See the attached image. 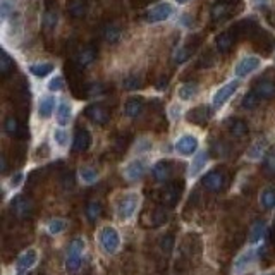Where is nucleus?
Returning a JSON list of instances; mask_svg holds the SVG:
<instances>
[{
    "instance_id": "25",
    "label": "nucleus",
    "mask_w": 275,
    "mask_h": 275,
    "mask_svg": "<svg viewBox=\"0 0 275 275\" xmlns=\"http://www.w3.org/2000/svg\"><path fill=\"white\" fill-rule=\"evenodd\" d=\"M253 261H255V251H253V250L244 251L243 255H239L238 260L234 261V272H235V273L246 272L248 267H251Z\"/></svg>"
},
{
    "instance_id": "13",
    "label": "nucleus",
    "mask_w": 275,
    "mask_h": 275,
    "mask_svg": "<svg viewBox=\"0 0 275 275\" xmlns=\"http://www.w3.org/2000/svg\"><path fill=\"white\" fill-rule=\"evenodd\" d=\"M174 12V7L170 4H159L153 9L146 12V21L148 23H162V21L169 19Z\"/></svg>"
},
{
    "instance_id": "50",
    "label": "nucleus",
    "mask_w": 275,
    "mask_h": 275,
    "mask_svg": "<svg viewBox=\"0 0 275 275\" xmlns=\"http://www.w3.org/2000/svg\"><path fill=\"white\" fill-rule=\"evenodd\" d=\"M62 182H64L65 189H72V187H74V174H72V172L65 174L64 179H62Z\"/></svg>"
},
{
    "instance_id": "15",
    "label": "nucleus",
    "mask_w": 275,
    "mask_h": 275,
    "mask_svg": "<svg viewBox=\"0 0 275 275\" xmlns=\"http://www.w3.org/2000/svg\"><path fill=\"white\" fill-rule=\"evenodd\" d=\"M258 67H260L258 57H244V59H241L238 64H235L234 72L238 77H244V76H248V74H251L253 71H256Z\"/></svg>"
},
{
    "instance_id": "2",
    "label": "nucleus",
    "mask_w": 275,
    "mask_h": 275,
    "mask_svg": "<svg viewBox=\"0 0 275 275\" xmlns=\"http://www.w3.org/2000/svg\"><path fill=\"white\" fill-rule=\"evenodd\" d=\"M83 251H85V241H83V239L76 238L69 243L67 258H65V270H67V272H76V270H80Z\"/></svg>"
},
{
    "instance_id": "32",
    "label": "nucleus",
    "mask_w": 275,
    "mask_h": 275,
    "mask_svg": "<svg viewBox=\"0 0 275 275\" xmlns=\"http://www.w3.org/2000/svg\"><path fill=\"white\" fill-rule=\"evenodd\" d=\"M230 12H232V6L219 2L217 6H213V9H212V19L215 21V23H219V21L227 19V17L230 16Z\"/></svg>"
},
{
    "instance_id": "49",
    "label": "nucleus",
    "mask_w": 275,
    "mask_h": 275,
    "mask_svg": "<svg viewBox=\"0 0 275 275\" xmlns=\"http://www.w3.org/2000/svg\"><path fill=\"white\" fill-rule=\"evenodd\" d=\"M62 88H64V80L60 76L54 77V80L49 83V90L50 91H60Z\"/></svg>"
},
{
    "instance_id": "41",
    "label": "nucleus",
    "mask_w": 275,
    "mask_h": 275,
    "mask_svg": "<svg viewBox=\"0 0 275 275\" xmlns=\"http://www.w3.org/2000/svg\"><path fill=\"white\" fill-rule=\"evenodd\" d=\"M100 215H102V205L98 202L88 203V207H86V217H88L91 222H95L97 219H100Z\"/></svg>"
},
{
    "instance_id": "52",
    "label": "nucleus",
    "mask_w": 275,
    "mask_h": 275,
    "mask_svg": "<svg viewBox=\"0 0 275 275\" xmlns=\"http://www.w3.org/2000/svg\"><path fill=\"white\" fill-rule=\"evenodd\" d=\"M261 153H263V146H261V143H258V145L250 151V156L251 159H260Z\"/></svg>"
},
{
    "instance_id": "18",
    "label": "nucleus",
    "mask_w": 275,
    "mask_h": 275,
    "mask_svg": "<svg viewBox=\"0 0 275 275\" xmlns=\"http://www.w3.org/2000/svg\"><path fill=\"white\" fill-rule=\"evenodd\" d=\"M146 217H148V222L145 225H150V227H160L169 220V213L165 210V207H156L153 210H148L145 215H143V219H146Z\"/></svg>"
},
{
    "instance_id": "5",
    "label": "nucleus",
    "mask_w": 275,
    "mask_h": 275,
    "mask_svg": "<svg viewBox=\"0 0 275 275\" xmlns=\"http://www.w3.org/2000/svg\"><path fill=\"white\" fill-rule=\"evenodd\" d=\"M251 40H253V47L265 57L272 54L275 49V38L268 31H263V29H258Z\"/></svg>"
},
{
    "instance_id": "57",
    "label": "nucleus",
    "mask_w": 275,
    "mask_h": 275,
    "mask_svg": "<svg viewBox=\"0 0 275 275\" xmlns=\"http://www.w3.org/2000/svg\"><path fill=\"white\" fill-rule=\"evenodd\" d=\"M222 4H229V6H234V4H239L241 0H219Z\"/></svg>"
},
{
    "instance_id": "45",
    "label": "nucleus",
    "mask_w": 275,
    "mask_h": 275,
    "mask_svg": "<svg viewBox=\"0 0 275 275\" xmlns=\"http://www.w3.org/2000/svg\"><path fill=\"white\" fill-rule=\"evenodd\" d=\"M174 244H176V239H174L172 234H165L162 239H160V248H162L164 253H170L174 250Z\"/></svg>"
},
{
    "instance_id": "4",
    "label": "nucleus",
    "mask_w": 275,
    "mask_h": 275,
    "mask_svg": "<svg viewBox=\"0 0 275 275\" xmlns=\"http://www.w3.org/2000/svg\"><path fill=\"white\" fill-rule=\"evenodd\" d=\"M139 205V196L138 194H128L124 198L119 200L117 203V217L121 220H129L134 217V213L138 210Z\"/></svg>"
},
{
    "instance_id": "53",
    "label": "nucleus",
    "mask_w": 275,
    "mask_h": 275,
    "mask_svg": "<svg viewBox=\"0 0 275 275\" xmlns=\"http://www.w3.org/2000/svg\"><path fill=\"white\" fill-rule=\"evenodd\" d=\"M169 86V77H162V80L159 81V85H156V88L159 90H165Z\"/></svg>"
},
{
    "instance_id": "9",
    "label": "nucleus",
    "mask_w": 275,
    "mask_h": 275,
    "mask_svg": "<svg viewBox=\"0 0 275 275\" xmlns=\"http://www.w3.org/2000/svg\"><path fill=\"white\" fill-rule=\"evenodd\" d=\"M4 128H6V133L9 134V136H12L16 139H28L29 138L28 128H26L17 117H9V119L6 121V124H4Z\"/></svg>"
},
{
    "instance_id": "33",
    "label": "nucleus",
    "mask_w": 275,
    "mask_h": 275,
    "mask_svg": "<svg viewBox=\"0 0 275 275\" xmlns=\"http://www.w3.org/2000/svg\"><path fill=\"white\" fill-rule=\"evenodd\" d=\"M198 85L196 83H186V85H182L181 88H179L177 91V95H179V98L182 100V102H187V100H191V98H194L196 95H198Z\"/></svg>"
},
{
    "instance_id": "19",
    "label": "nucleus",
    "mask_w": 275,
    "mask_h": 275,
    "mask_svg": "<svg viewBox=\"0 0 275 275\" xmlns=\"http://www.w3.org/2000/svg\"><path fill=\"white\" fill-rule=\"evenodd\" d=\"M90 146H91V134L86 129H77L76 134H74L72 150L76 153H85Z\"/></svg>"
},
{
    "instance_id": "46",
    "label": "nucleus",
    "mask_w": 275,
    "mask_h": 275,
    "mask_svg": "<svg viewBox=\"0 0 275 275\" xmlns=\"http://www.w3.org/2000/svg\"><path fill=\"white\" fill-rule=\"evenodd\" d=\"M263 170L268 176H275V153H268L263 160Z\"/></svg>"
},
{
    "instance_id": "35",
    "label": "nucleus",
    "mask_w": 275,
    "mask_h": 275,
    "mask_svg": "<svg viewBox=\"0 0 275 275\" xmlns=\"http://www.w3.org/2000/svg\"><path fill=\"white\" fill-rule=\"evenodd\" d=\"M265 232H267V224H265L263 220L255 222L250 229V235H248V238H250V243H258L265 235Z\"/></svg>"
},
{
    "instance_id": "28",
    "label": "nucleus",
    "mask_w": 275,
    "mask_h": 275,
    "mask_svg": "<svg viewBox=\"0 0 275 275\" xmlns=\"http://www.w3.org/2000/svg\"><path fill=\"white\" fill-rule=\"evenodd\" d=\"M235 42V36L232 34V31H224L217 36V49H219L220 54H227L230 49H232Z\"/></svg>"
},
{
    "instance_id": "20",
    "label": "nucleus",
    "mask_w": 275,
    "mask_h": 275,
    "mask_svg": "<svg viewBox=\"0 0 275 275\" xmlns=\"http://www.w3.org/2000/svg\"><path fill=\"white\" fill-rule=\"evenodd\" d=\"M145 172H146V165L143 160H133V162H129L124 169V176L126 179H129V181H138V179L145 176Z\"/></svg>"
},
{
    "instance_id": "29",
    "label": "nucleus",
    "mask_w": 275,
    "mask_h": 275,
    "mask_svg": "<svg viewBox=\"0 0 275 275\" xmlns=\"http://www.w3.org/2000/svg\"><path fill=\"white\" fill-rule=\"evenodd\" d=\"M207 162H208V153H207V151H200V153H196L193 156V164H191V169H189V176L191 177L198 176V174L205 169Z\"/></svg>"
},
{
    "instance_id": "8",
    "label": "nucleus",
    "mask_w": 275,
    "mask_h": 275,
    "mask_svg": "<svg viewBox=\"0 0 275 275\" xmlns=\"http://www.w3.org/2000/svg\"><path fill=\"white\" fill-rule=\"evenodd\" d=\"M85 115L98 126H105L108 119H110V112H108V108L105 105H102V103H93V105L86 107Z\"/></svg>"
},
{
    "instance_id": "38",
    "label": "nucleus",
    "mask_w": 275,
    "mask_h": 275,
    "mask_svg": "<svg viewBox=\"0 0 275 275\" xmlns=\"http://www.w3.org/2000/svg\"><path fill=\"white\" fill-rule=\"evenodd\" d=\"M260 203L265 210H270V208L275 207V189L272 187H267V189L261 191V196H260Z\"/></svg>"
},
{
    "instance_id": "26",
    "label": "nucleus",
    "mask_w": 275,
    "mask_h": 275,
    "mask_svg": "<svg viewBox=\"0 0 275 275\" xmlns=\"http://www.w3.org/2000/svg\"><path fill=\"white\" fill-rule=\"evenodd\" d=\"M181 248H182V255L184 256H191V258H193V255H198L200 250H202V244H200L198 235H186V239Z\"/></svg>"
},
{
    "instance_id": "30",
    "label": "nucleus",
    "mask_w": 275,
    "mask_h": 275,
    "mask_svg": "<svg viewBox=\"0 0 275 275\" xmlns=\"http://www.w3.org/2000/svg\"><path fill=\"white\" fill-rule=\"evenodd\" d=\"M71 115H72V107L69 105L67 102H60L59 107H57V122H59L60 126H67L69 121H71Z\"/></svg>"
},
{
    "instance_id": "17",
    "label": "nucleus",
    "mask_w": 275,
    "mask_h": 275,
    "mask_svg": "<svg viewBox=\"0 0 275 275\" xmlns=\"http://www.w3.org/2000/svg\"><path fill=\"white\" fill-rule=\"evenodd\" d=\"M253 91L260 97V100H270L275 98V81L273 80H258L253 86Z\"/></svg>"
},
{
    "instance_id": "44",
    "label": "nucleus",
    "mask_w": 275,
    "mask_h": 275,
    "mask_svg": "<svg viewBox=\"0 0 275 275\" xmlns=\"http://www.w3.org/2000/svg\"><path fill=\"white\" fill-rule=\"evenodd\" d=\"M191 55V49L189 47H181V49L176 50V54H174V62L176 64H184L187 59H189Z\"/></svg>"
},
{
    "instance_id": "51",
    "label": "nucleus",
    "mask_w": 275,
    "mask_h": 275,
    "mask_svg": "<svg viewBox=\"0 0 275 275\" xmlns=\"http://www.w3.org/2000/svg\"><path fill=\"white\" fill-rule=\"evenodd\" d=\"M23 179H24V174L23 172H16L14 176L11 177V186L12 187H17L21 184V182H23Z\"/></svg>"
},
{
    "instance_id": "21",
    "label": "nucleus",
    "mask_w": 275,
    "mask_h": 275,
    "mask_svg": "<svg viewBox=\"0 0 275 275\" xmlns=\"http://www.w3.org/2000/svg\"><path fill=\"white\" fill-rule=\"evenodd\" d=\"M172 162L170 160H160V162H156L153 165V176L156 181L160 182H167L170 177H172Z\"/></svg>"
},
{
    "instance_id": "36",
    "label": "nucleus",
    "mask_w": 275,
    "mask_h": 275,
    "mask_svg": "<svg viewBox=\"0 0 275 275\" xmlns=\"http://www.w3.org/2000/svg\"><path fill=\"white\" fill-rule=\"evenodd\" d=\"M121 28L113 23H108L105 28H103V38H105L107 43H117L121 40Z\"/></svg>"
},
{
    "instance_id": "56",
    "label": "nucleus",
    "mask_w": 275,
    "mask_h": 275,
    "mask_svg": "<svg viewBox=\"0 0 275 275\" xmlns=\"http://www.w3.org/2000/svg\"><path fill=\"white\" fill-rule=\"evenodd\" d=\"M0 164H2V172H7V160H6V155H0Z\"/></svg>"
},
{
    "instance_id": "60",
    "label": "nucleus",
    "mask_w": 275,
    "mask_h": 275,
    "mask_svg": "<svg viewBox=\"0 0 275 275\" xmlns=\"http://www.w3.org/2000/svg\"><path fill=\"white\" fill-rule=\"evenodd\" d=\"M273 235H275V229H273Z\"/></svg>"
},
{
    "instance_id": "1",
    "label": "nucleus",
    "mask_w": 275,
    "mask_h": 275,
    "mask_svg": "<svg viewBox=\"0 0 275 275\" xmlns=\"http://www.w3.org/2000/svg\"><path fill=\"white\" fill-rule=\"evenodd\" d=\"M181 191H182V181L167 182L164 187H160V189L156 191L155 200L162 205V207H174V205L177 203L179 196H181Z\"/></svg>"
},
{
    "instance_id": "47",
    "label": "nucleus",
    "mask_w": 275,
    "mask_h": 275,
    "mask_svg": "<svg viewBox=\"0 0 275 275\" xmlns=\"http://www.w3.org/2000/svg\"><path fill=\"white\" fill-rule=\"evenodd\" d=\"M122 85H124L126 90H138L139 86H141V80H139L136 74H131V76L126 77Z\"/></svg>"
},
{
    "instance_id": "42",
    "label": "nucleus",
    "mask_w": 275,
    "mask_h": 275,
    "mask_svg": "<svg viewBox=\"0 0 275 275\" xmlns=\"http://www.w3.org/2000/svg\"><path fill=\"white\" fill-rule=\"evenodd\" d=\"M258 103H260V97L255 93V91H250V93H246L244 95V98H243V108H248V110H251V108H255V107H258Z\"/></svg>"
},
{
    "instance_id": "59",
    "label": "nucleus",
    "mask_w": 275,
    "mask_h": 275,
    "mask_svg": "<svg viewBox=\"0 0 275 275\" xmlns=\"http://www.w3.org/2000/svg\"><path fill=\"white\" fill-rule=\"evenodd\" d=\"M263 275H275V273H263Z\"/></svg>"
},
{
    "instance_id": "10",
    "label": "nucleus",
    "mask_w": 275,
    "mask_h": 275,
    "mask_svg": "<svg viewBox=\"0 0 275 275\" xmlns=\"http://www.w3.org/2000/svg\"><path fill=\"white\" fill-rule=\"evenodd\" d=\"M203 187L208 191H212V193H217V191L224 189L225 186V174L220 172V170H212V172H208L207 176L203 177Z\"/></svg>"
},
{
    "instance_id": "54",
    "label": "nucleus",
    "mask_w": 275,
    "mask_h": 275,
    "mask_svg": "<svg viewBox=\"0 0 275 275\" xmlns=\"http://www.w3.org/2000/svg\"><path fill=\"white\" fill-rule=\"evenodd\" d=\"M7 16H9V4L4 0L2 2V19H6Z\"/></svg>"
},
{
    "instance_id": "37",
    "label": "nucleus",
    "mask_w": 275,
    "mask_h": 275,
    "mask_svg": "<svg viewBox=\"0 0 275 275\" xmlns=\"http://www.w3.org/2000/svg\"><path fill=\"white\" fill-rule=\"evenodd\" d=\"M54 71V64L50 62H42V64H33L29 65V72L36 77H47L49 74Z\"/></svg>"
},
{
    "instance_id": "40",
    "label": "nucleus",
    "mask_w": 275,
    "mask_h": 275,
    "mask_svg": "<svg viewBox=\"0 0 275 275\" xmlns=\"http://www.w3.org/2000/svg\"><path fill=\"white\" fill-rule=\"evenodd\" d=\"M57 19H59V17H57V12L49 9L45 17H43V28H45V31H54L57 26Z\"/></svg>"
},
{
    "instance_id": "7",
    "label": "nucleus",
    "mask_w": 275,
    "mask_h": 275,
    "mask_svg": "<svg viewBox=\"0 0 275 275\" xmlns=\"http://www.w3.org/2000/svg\"><path fill=\"white\" fill-rule=\"evenodd\" d=\"M238 88H239V81L238 80L229 81L227 85L220 86V88L215 91V95H213V102H212L213 107H215V108L224 107L227 103V100H229L235 93V91H238Z\"/></svg>"
},
{
    "instance_id": "11",
    "label": "nucleus",
    "mask_w": 275,
    "mask_h": 275,
    "mask_svg": "<svg viewBox=\"0 0 275 275\" xmlns=\"http://www.w3.org/2000/svg\"><path fill=\"white\" fill-rule=\"evenodd\" d=\"M36 260H38L36 250L24 251L23 255H21L19 258H17V261H16V273H17V275L28 273V270H31L34 265H36Z\"/></svg>"
},
{
    "instance_id": "39",
    "label": "nucleus",
    "mask_w": 275,
    "mask_h": 275,
    "mask_svg": "<svg viewBox=\"0 0 275 275\" xmlns=\"http://www.w3.org/2000/svg\"><path fill=\"white\" fill-rule=\"evenodd\" d=\"M80 177L83 182H86V184H93V182H97V179H98V172L91 167H83L80 170Z\"/></svg>"
},
{
    "instance_id": "22",
    "label": "nucleus",
    "mask_w": 275,
    "mask_h": 275,
    "mask_svg": "<svg viewBox=\"0 0 275 275\" xmlns=\"http://www.w3.org/2000/svg\"><path fill=\"white\" fill-rule=\"evenodd\" d=\"M95 59H97V49L88 45L77 52L76 57H74V62L80 65V67H86V65H90Z\"/></svg>"
},
{
    "instance_id": "14",
    "label": "nucleus",
    "mask_w": 275,
    "mask_h": 275,
    "mask_svg": "<svg viewBox=\"0 0 275 275\" xmlns=\"http://www.w3.org/2000/svg\"><path fill=\"white\" fill-rule=\"evenodd\" d=\"M210 115H212L210 107H207V105H198V107L191 108V110L186 113V119H187V122H191V124L205 126L208 121H210Z\"/></svg>"
},
{
    "instance_id": "24",
    "label": "nucleus",
    "mask_w": 275,
    "mask_h": 275,
    "mask_svg": "<svg viewBox=\"0 0 275 275\" xmlns=\"http://www.w3.org/2000/svg\"><path fill=\"white\" fill-rule=\"evenodd\" d=\"M143 108H145V100H143L141 97H134V98H129L128 102H126L124 112L128 117L134 119V117L141 115Z\"/></svg>"
},
{
    "instance_id": "16",
    "label": "nucleus",
    "mask_w": 275,
    "mask_h": 275,
    "mask_svg": "<svg viewBox=\"0 0 275 275\" xmlns=\"http://www.w3.org/2000/svg\"><path fill=\"white\" fill-rule=\"evenodd\" d=\"M198 148V139L193 134H184L176 141V151L179 155H193Z\"/></svg>"
},
{
    "instance_id": "31",
    "label": "nucleus",
    "mask_w": 275,
    "mask_h": 275,
    "mask_svg": "<svg viewBox=\"0 0 275 275\" xmlns=\"http://www.w3.org/2000/svg\"><path fill=\"white\" fill-rule=\"evenodd\" d=\"M14 69H16L14 60L9 57L7 52H2V54H0V74H2L4 80H7V77L14 72Z\"/></svg>"
},
{
    "instance_id": "3",
    "label": "nucleus",
    "mask_w": 275,
    "mask_h": 275,
    "mask_svg": "<svg viewBox=\"0 0 275 275\" xmlns=\"http://www.w3.org/2000/svg\"><path fill=\"white\" fill-rule=\"evenodd\" d=\"M100 244H102L103 251L108 253V255L117 253V250H119V246H121L119 232H117V230L110 225L103 227V229L100 230Z\"/></svg>"
},
{
    "instance_id": "34",
    "label": "nucleus",
    "mask_w": 275,
    "mask_h": 275,
    "mask_svg": "<svg viewBox=\"0 0 275 275\" xmlns=\"http://www.w3.org/2000/svg\"><path fill=\"white\" fill-rule=\"evenodd\" d=\"M54 107H55L54 97H43L40 100V107H38V113H40L42 119H49L52 113H54Z\"/></svg>"
},
{
    "instance_id": "48",
    "label": "nucleus",
    "mask_w": 275,
    "mask_h": 275,
    "mask_svg": "<svg viewBox=\"0 0 275 275\" xmlns=\"http://www.w3.org/2000/svg\"><path fill=\"white\" fill-rule=\"evenodd\" d=\"M54 139L60 148H64L65 145H67V133H65L64 129H55L54 131Z\"/></svg>"
},
{
    "instance_id": "58",
    "label": "nucleus",
    "mask_w": 275,
    "mask_h": 275,
    "mask_svg": "<svg viewBox=\"0 0 275 275\" xmlns=\"http://www.w3.org/2000/svg\"><path fill=\"white\" fill-rule=\"evenodd\" d=\"M177 4H186V2H189V0H176Z\"/></svg>"
},
{
    "instance_id": "6",
    "label": "nucleus",
    "mask_w": 275,
    "mask_h": 275,
    "mask_svg": "<svg viewBox=\"0 0 275 275\" xmlns=\"http://www.w3.org/2000/svg\"><path fill=\"white\" fill-rule=\"evenodd\" d=\"M12 213H14L16 217H19V219H28V217L33 215V202L28 198V196L24 194H17L14 200H12Z\"/></svg>"
},
{
    "instance_id": "55",
    "label": "nucleus",
    "mask_w": 275,
    "mask_h": 275,
    "mask_svg": "<svg viewBox=\"0 0 275 275\" xmlns=\"http://www.w3.org/2000/svg\"><path fill=\"white\" fill-rule=\"evenodd\" d=\"M179 110H181V108H179L177 105H172V108H170V115H172V119H177Z\"/></svg>"
},
{
    "instance_id": "12",
    "label": "nucleus",
    "mask_w": 275,
    "mask_h": 275,
    "mask_svg": "<svg viewBox=\"0 0 275 275\" xmlns=\"http://www.w3.org/2000/svg\"><path fill=\"white\" fill-rule=\"evenodd\" d=\"M258 29L260 28H258V24H256L255 19H243V21H239L230 31H232L235 38H248V36L253 38Z\"/></svg>"
},
{
    "instance_id": "43",
    "label": "nucleus",
    "mask_w": 275,
    "mask_h": 275,
    "mask_svg": "<svg viewBox=\"0 0 275 275\" xmlns=\"http://www.w3.org/2000/svg\"><path fill=\"white\" fill-rule=\"evenodd\" d=\"M65 227H67V222H65L64 219H54V220L49 222V232L52 235L60 234L65 230Z\"/></svg>"
},
{
    "instance_id": "27",
    "label": "nucleus",
    "mask_w": 275,
    "mask_h": 275,
    "mask_svg": "<svg viewBox=\"0 0 275 275\" xmlns=\"http://www.w3.org/2000/svg\"><path fill=\"white\" fill-rule=\"evenodd\" d=\"M227 129H229L232 138H244L248 134V124L243 119H229L227 121Z\"/></svg>"
},
{
    "instance_id": "23",
    "label": "nucleus",
    "mask_w": 275,
    "mask_h": 275,
    "mask_svg": "<svg viewBox=\"0 0 275 275\" xmlns=\"http://www.w3.org/2000/svg\"><path fill=\"white\" fill-rule=\"evenodd\" d=\"M67 12L74 19H83L86 16V12H88V2L86 0H69Z\"/></svg>"
}]
</instances>
